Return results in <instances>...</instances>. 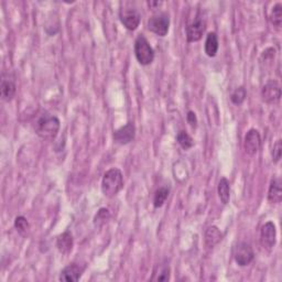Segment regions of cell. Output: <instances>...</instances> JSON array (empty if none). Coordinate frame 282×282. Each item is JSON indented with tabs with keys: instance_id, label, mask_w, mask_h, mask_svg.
<instances>
[{
	"instance_id": "obj_1",
	"label": "cell",
	"mask_w": 282,
	"mask_h": 282,
	"mask_svg": "<svg viewBox=\"0 0 282 282\" xmlns=\"http://www.w3.org/2000/svg\"><path fill=\"white\" fill-rule=\"evenodd\" d=\"M61 122L57 117L44 114L42 115L35 124V132L44 140H53L60 130Z\"/></svg>"
},
{
	"instance_id": "obj_2",
	"label": "cell",
	"mask_w": 282,
	"mask_h": 282,
	"mask_svg": "<svg viewBox=\"0 0 282 282\" xmlns=\"http://www.w3.org/2000/svg\"><path fill=\"white\" fill-rule=\"evenodd\" d=\"M124 188V177L119 169L113 168L104 174L102 181V192L107 198H114Z\"/></svg>"
},
{
	"instance_id": "obj_3",
	"label": "cell",
	"mask_w": 282,
	"mask_h": 282,
	"mask_svg": "<svg viewBox=\"0 0 282 282\" xmlns=\"http://www.w3.org/2000/svg\"><path fill=\"white\" fill-rule=\"evenodd\" d=\"M135 55L139 64L150 65L154 60V51L149 41L143 35H139L135 41Z\"/></svg>"
},
{
	"instance_id": "obj_4",
	"label": "cell",
	"mask_w": 282,
	"mask_h": 282,
	"mask_svg": "<svg viewBox=\"0 0 282 282\" xmlns=\"http://www.w3.org/2000/svg\"><path fill=\"white\" fill-rule=\"evenodd\" d=\"M170 28V17L166 12L152 15L148 21V29L159 36H166Z\"/></svg>"
},
{
	"instance_id": "obj_5",
	"label": "cell",
	"mask_w": 282,
	"mask_h": 282,
	"mask_svg": "<svg viewBox=\"0 0 282 282\" xmlns=\"http://www.w3.org/2000/svg\"><path fill=\"white\" fill-rule=\"evenodd\" d=\"M234 258L238 266L241 267H246V266L252 264L255 258V253L250 244L241 242L234 247Z\"/></svg>"
},
{
	"instance_id": "obj_6",
	"label": "cell",
	"mask_w": 282,
	"mask_h": 282,
	"mask_svg": "<svg viewBox=\"0 0 282 282\" xmlns=\"http://www.w3.org/2000/svg\"><path fill=\"white\" fill-rule=\"evenodd\" d=\"M119 17L121 23L129 31L136 30L140 24L141 15L135 8H122L120 9Z\"/></svg>"
},
{
	"instance_id": "obj_7",
	"label": "cell",
	"mask_w": 282,
	"mask_h": 282,
	"mask_svg": "<svg viewBox=\"0 0 282 282\" xmlns=\"http://www.w3.org/2000/svg\"><path fill=\"white\" fill-rule=\"evenodd\" d=\"M262 97L264 102L267 104L278 103L281 97L280 84L275 79H270L264 85L262 89Z\"/></svg>"
},
{
	"instance_id": "obj_8",
	"label": "cell",
	"mask_w": 282,
	"mask_h": 282,
	"mask_svg": "<svg viewBox=\"0 0 282 282\" xmlns=\"http://www.w3.org/2000/svg\"><path fill=\"white\" fill-rule=\"evenodd\" d=\"M260 243L262 246L268 252L273 250L277 243V230L273 222H267L260 231Z\"/></svg>"
},
{
	"instance_id": "obj_9",
	"label": "cell",
	"mask_w": 282,
	"mask_h": 282,
	"mask_svg": "<svg viewBox=\"0 0 282 282\" xmlns=\"http://www.w3.org/2000/svg\"><path fill=\"white\" fill-rule=\"evenodd\" d=\"M206 23L205 20L198 15L194 19V21H192L188 26L185 28V32H186V40L188 42H198L202 39V35H203L205 28H206Z\"/></svg>"
},
{
	"instance_id": "obj_10",
	"label": "cell",
	"mask_w": 282,
	"mask_h": 282,
	"mask_svg": "<svg viewBox=\"0 0 282 282\" xmlns=\"http://www.w3.org/2000/svg\"><path fill=\"white\" fill-rule=\"evenodd\" d=\"M262 146V138L257 129H250L244 139V149L249 156H255Z\"/></svg>"
},
{
	"instance_id": "obj_11",
	"label": "cell",
	"mask_w": 282,
	"mask_h": 282,
	"mask_svg": "<svg viewBox=\"0 0 282 282\" xmlns=\"http://www.w3.org/2000/svg\"><path fill=\"white\" fill-rule=\"evenodd\" d=\"M135 136L136 127L132 122H128L114 132V140L119 145H127L135 139Z\"/></svg>"
},
{
	"instance_id": "obj_12",
	"label": "cell",
	"mask_w": 282,
	"mask_h": 282,
	"mask_svg": "<svg viewBox=\"0 0 282 282\" xmlns=\"http://www.w3.org/2000/svg\"><path fill=\"white\" fill-rule=\"evenodd\" d=\"M83 270L84 269L77 264H70L61 271L58 279L64 282H76L81 278Z\"/></svg>"
},
{
	"instance_id": "obj_13",
	"label": "cell",
	"mask_w": 282,
	"mask_h": 282,
	"mask_svg": "<svg viewBox=\"0 0 282 282\" xmlns=\"http://www.w3.org/2000/svg\"><path fill=\"white\" fill-rule=\"evenodd\" d=\"M15 92H17V86H15L14 79L8 75V77L2 76L1 85H0V94H1V98L4 102H10L14 97Z\"/></svg>"
},
{
	"instance_id": "obj_14",
	"label": "cell",
	"mask_w": 282,
	"mask_h": 282,
	"mask_svg": "<svg viewBox=\"0 0 282 282\" xmlns=\"http://www.w3.org/2000/svg\"><path fill=\"white\" fill-rule=\"evenodd\" d=\"M74 246L73 236L70 232H64L56 238V248L63 255H67L72 252Z\"/></svg>"
},
{
	"instance_id": "obj_15",
	"label": "cell",
	"mask_w": 282,
	"mask_h": 282,
	"mask_svg": "<svg viewBox=\"0 0 282 282\" xmlns=\"http://www.w3.org/2000/svg\"><path fill=\"white\" fill-rule=\"evenodd\" d=\"M281 180L276 178L271 181L268 192V201L271 204H278L282 200V188H281Z\"/></svg>"
},
{
	"instance_id": "obj_16",
	"label": "cell",
	"mask_w": 282,
	"mask_h": 282,
	"mask_svg": "<svg viewBox=\"0 0 282 282\" xmlns=\"http://www.w3.org/2000/svg\"><path fill=\"white\" fill-rule=\"evenodd\" d=\"M223 234L216 226H211L205 232V243L207 247L213 248L222 241Z\"/></svg>"
},
{
	"instance_id": "obj_17",
	"label": "cell",
	"mask_w": 282,
	"mask_h": 282,
	"mask_svg": "<svg viewBox=\"0 0 282 282\" xmlns=\"http://www.w3.org/2000/svg\"><path fill=\"white\" fill-rule=\"evenodd\" d=\"M204 50L207 56L214 57L218 51V38L215 32H210L206 36Z\"/></svg>"
},
{
	"instance_id": "obj_18",
	"label": "cell",
	"mask_w": 282,
	"mask_h": 282,
	"mask_svg": "<svg viewBox=\"0 0 282 282\" xmlns=\"http://www.w3.org/2000/svg\"><path fill=\"white\" fill-rule=\"evenodd\" d=\"M217 192H218V196H220V200L222 203L226 205L231 199V184H230V181H228L226 178L221 179L220 183H218Z\"/></svg>"
},
{
	"instance_id": "obj_19",
	"label": "cell",
	"mask_w": 282,
	"mask_h": 282,
	"mask_svg": "<svg viewBox=\"0 0 282 282\" xmlns=\"http://www.w3.org/2000/svg\"><path fill=\"white\" fill-rule=\"evenodd\" d=\"M169 192L170 191L168 188H160L156 191L153 198V205L156 209H159V207H161L164 203H166V201L169 196Z\"/></svg>"
},
{
	"instance_id": "obj_20",
	"label": "cell",
	"mask_w": 282,
	"mask_h": 282,
	"mask_svg": "<svg viewBox=\"0 0 282 282\" xmlns=\"http://www.w3.org/2000/svg\"><path fill=\"white\" fill-rule=\"evenodd\" d=\"M270 21L277 28H280L282 23V3H276L270 13Z\"/></svg>"
},
{
	"instance_id": "obj_21",
	"label": "cell",
	"mask_w": 282,
	"mask_h": 282,
	"mask_svg": "<svg viewBox=\"0 0 282 282\" xmlns=\"http://www.w3.org/2000/svg\"><path fill=\"white\" fill-rule=\"evenodd\" d=\"M177 140L179 145L182 147V149H184V150H189V149L194 146V141L192 139V137H191L188 132L183 130L180 131L178 134Z\"/></svg>"
},
{
	"instance_id": "obj_22",
	"label": "cell",
	"mask_w": 282,
	"mask_h": 282,
	"mask_svg": "<svg viewBox=\"0 0 282 282\" xmlns=\"http://www.w3.org/2000/svg\"><path fill=\"white\" fill-rule=\"evenodd\" d=\"M110 212L107 209H100L94 217V225L96 227H102L109 221Z\"/></svg>"
},
{
	"instance_id": "obj_23",
	"label": "cell",
	"mask_w": 282,
	"mask_h": 282,
	"mask_svg": "<svg viewBox=\"0 0 282 282\" xmlns=\"http://www.w3.org/2000/svg\"><path fill=\"white\" fill-rule=\"evenodd\" d=\"M247 97V92L244 87H238L234 90L233 94L231 95V100L233 104L235 105H242L244 100Z\"/></svg>"
},
{
	"instance_id": "obj_24",
	"label": "cell",
	"mask_w": 282,
	"mask_h": 282,
	"mask_svg": "<svg viewBox=\"0 0 282 282\" xmlns=\"http://www.w3.org/2000/svg\"><path fill=\"white\" fill-rule=\"evenodd\" d=\"M14 228L20 234L26 233V231L29 230V222H28V220H26V218L23 217V216H18L14 220Z\"/></svg>"
},
{
	"instance_id": "obj_25",
	"label": "cell",
	"mask_w": 282,
	"mask_h": 282,
	"mask_svg": "<svg viewBox=\"0 0 282 282\" xmlns=\"http://www.w3.org/2000/svg\"><path fill=\"white\" fill-rule=\"evenodd\" d=\"M281 154H282V141L279 139V140H277V142L275 143V146H274V150H273V161H274V163H278L280 161Z\"/></svg>"
},
{
	"instance_id": "obj_26",
	"label": "cell",
	"mask_w": 282,
	"mask_h": 282,
	"mask_svg": "<svg viewBox=\"0 0 282 282\" xmlns=\"http://www.w3.org/2000/svg\"><path fill=\"white\" fill-rule=\"evenodd\" d=\"M170 279V268L169 266H164V267L160 270V275H159L156 280L158 281H168Z\"/></svg>"
},
{
	"instance_id": "obj_27",
	"label": "cell",
	"mask_w": 282,
	"mask_h": 282,
	"mask_svg": "<svg viewBox=\"0 0 282 282\" xmlns=\"http://www.w3.org/2000/svg\"><path fill=\"white\" fill-rule=\"evenodd\" d=\"M186 119H188V122L192 127H196V125H198V118H196V115L194 111L190 110L188 115H186Z\"/></svg>"
},
{
	"instance_id": "obj_28",
	"label": "cell",
	"mask_w": 282,
	"mask_h": 282,
	"mask_svg": "<svg viewBox=\"0 0 282 282\" xmlns=\"http://www.w3.org/2000/svg\"><path fill=\"white\" fill-rule=\"evenodd\" d=\"M149 4V7H154V6H160L161 2H153V1H150V2H148Z\"/></svg>"
}]
</instances>
